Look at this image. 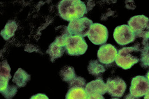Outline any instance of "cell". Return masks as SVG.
I'll return each mask as SVG.
<instances>
[{
  "instance_id": "9",
  "label": "cell",
  "mask_w": 149,
  "mask_h": 99,
  "mask_svg": "<svg viewBox=\"0 0 149 99\" xmlns=\"http://www.w3.org/2000/svg\"><path fill=\"white\" fill-rule=\"evenodd\" d=\"M149 92V81L145 76L138 75L132 79L130 94L136 98L145 96Z\"/></svg>"
},
{
  "instance_id": "11",
  "label": "cell",
  "mask_w": 149,
  "mask_h": 99,
  "mask_svg": "<svg viewBox=\"0 0 149 99\" xmlns=\"http://www.w3.org/2000/svg\"><path fill=\"white\" fill-rule=\"evenodd\" d=\"M118 52L114 46L106 44L101 46L98 50L97 56L100 63L109 65L116 60Z\"/></svg>"
},
{
  "instance_id": "7",
  "label": "cell",
  "mask_w": 149,
  "mask_h": 99,
  "mask_svg": "<svg viewBox=\"0 0 149 99\" xmlns=\"http://www.w3.org/2000/svg\"><path fill=\"white\" fill-rule=\"evenodd\" d=\"M89 39L93 44L101 45L107 42L108 30L106 26L100 23H93L87 35Z\"/></svg>"
},
{
  "instance_id": "5",
  "label": "cell",
  "mask_w": 149,
  "mask_h": 99,
  "mask_svg": "<svg viewBox=\"0 0 149 99\" xmlns=\"http://www.w3.org/2000/svg\"><path fill=\"white\" fill-rule=\"evenodd\" d=\"M88 45L83 37L79 36H70L65 40V49L71 56L83 55L88 49Z\"/></svg>"
},
{
  "instance_id": "24",
  "label": "cell",
  "mask_w": 149,
  "mask_h": 99,
  "mask_svg": "<svg viewBox=\"0 0 149 99\" xmlns=\"http://www.w3.org/2000/svg\"><path fill=\"white\" fill-rule=\"evenodd\" d=\"M144 99H149V92L144 97Z\"/></svg>"
},
{
  "instance_id": "4",
  "label": "cell",
  "mask_w": 149,
  "mask_h": 99,
  "mask_svg": "<svg viewBox=\"0 0 149 99\" xmlns=\"http://www.w3.org/2000/svg\"><path fill=\"white\" fill-rule=\"evenodd\" d=\"M129 26L135 35L136 39H148L149 18L144 15L132 17L128 22Z\"/></svg>"
},
{
  "instance_id": "2",
  "label": "cell",
  "mask_w": 149,
  "mask_h": 99,
  "mask_svg": "<svg viewBox=\"0 0 149 99\" xmlns=\"http://www.w3.org/2000/svg\"><path fill=\"white\" fill-rule=\"evenodd\" d=\"M141 50L137 47H125L120 49L115 60L116 64L124 70H127L139 62L138 53Z\"/></svg>"
},
{
  "instance_id": "25",
  "label": "cell",
  "mask_w": 149,
  "mask_h": 99,
  "mask_svg": "<svg viewBox=\"0 0 149 99\" xmlns=\"http://www.w3.org/2000/svg\"><path fill=\"white\" fill-rule=\"evenodd\" d=\"M146 78L148 79V80L149 81V70L146 74Z\"/></svg>"
},
{
  "instance_id": "15",
  "label": "cell",
  "mask_w": 149,
  "mask_h": 99,
  "mask_svg": "<svg viewBox=\"0 0 149 99\" xmlns=\"http://www.w3.org/2000/svg\"><path fill=\"white\" fill-rule=\"evenodd\" d=\"M31 75L23 69L19 68L15 73L13 79V82L16 84L19 88L25 86L27 82L30 79Z\"/></svg>"
},
{
  "instance_id": "1",
  "label": "cell",
  "mask_w": 149,
  "mask_h": 99,
  "mask_svg": "<svg viewBox=\"0 0 149 99\" xmlns=\"http://www.w3.org/2000/svg\"><path fill=\"white\" fill-rule=\"evenodd\" d=\"M58 10L61 17L69 22L81 18L88 12L85 3L80 0L61 1Z\"/></svg>"
},
{
  "instance_id": "19",
  "label": "cell",
  "mask_w": 149,
  "mask_h": 99,
  "mask_svg": "<svg viewBox=\"0 0 149 99\" xmlns=\"http://www.w3.org/2000/svg\"><path fill=\"white\" fill-rule=\"evenodd\" d=\"M140 64L144 68L149 67V45L146 46L141 51Z\"/></svg>"
},
{
  "instance_id": "13",
  "label": "cell",
  "mask_w": 149,
  "mask_h": 99,
  "mask_svg": "<svg viewBox=\"0 0 149 99\" xmlns=\"http://www.w3.org/2000/svg\"><path fill=\"white\" fill-rule=\"evenodd\" d=\"M85 89L87 96L93 94L103 95L107 92L106 84L101 77L98 78L87 84Z\"/></svg>"
},
{
  "instance_id": "23",
  "label": "cell",
  "mask_w": 149,
  "mask_h": 99,
  "mask_svg": "<svg viewBox=\"0 0 149 99\" xmlns=\"http://www.w3.org/2000/svg\"><path fill=\"white\" fill-rule=\"evenodd\" d=\"M124 99H139V98H136L134 97L132 95H131V94H128L127 95H126L124 98Z\"/></svg>"
},
{
  "instance_id": "12",
  "label": "cell",
  "mask_w": 149,
  "mask_h": 99,
  "mask_svg": "<svg viewBox=\"0 0 149 99\" xmlns=\"http://www.w3.org/2000/svg\"><path fill=\"white\" fill-rule=\"evenodd\" d=\"M65 38L61 35L57 38L54 42L52 43L47 52L50 57L52 62L56 59L61 57L64 54L65 49Z\"/></svg>"
},
{
  "instance_id": "16",
  "label": "cell",
  "mask_w": 149,
  "mask_h": 99,
  "mask_svg": "<svg viewBox=\"0 0 149 99\" xmlns=\"http://www.w3.org/2000/svg\"><path fill=\"white\" fill-rule=\"evenodd\" d=\"M89 73L94 76H99L105 71L106 69L98 60H93L89 62L88 66Z\"/></svg>"
},
{
  "instance_id": "17",
  "label": "cell",
  "mask_w": 149,
  "mask_h": 99,
  "mask_svg": "<svg viewBox=\"0 0 149 99\" xmlns=\"http://www.w3.org/2000/svg\"><path fill=\"white\" fill-rule=\"evenodd\" d=\"M17 26L16 22L10 21L6 24L4 29L1 31V35L6 40L13 36L17 29Z\"/></svg>"
},
{
  "instance_id": "3",
  "label": "cell",
  "mask_w": 149,
  "mask_h": 99,
  "mask_svg": "<svg viewBox=\"0 0 149 99\" xmlns=\"http://www.w3.org/2000/svg\"><path fill=\"white\" fill-rule=\"evenodd\" d=\"M10 71V68L8 62L3 61L1 63L0 92L6 99L12 98L17 91V87L9 84V79L12 77Z\"/></svg>"
},
{
  "instance_id": "20",
  "label": "cell",
  "mask_w": 149,
  "mask_h": 99,
  "mask_svg": "<svg viewBox=\"0 0 149 99\" xmlns=\"http://www.w3.org/2000/svg\"><path fill=\"white\" fill-rule=\"evenodd\" d=\"M69 88L73 86H79L85 88L86 86V81L84 78L81 77H77L69 82Z\"/></svg>"
},
{
  "instance_id": "8",
  "label": "cell",
  "mask_w": 149,
  "mask_h": 99,
  "mask_svg": "<svg viewBox=\"0 0 149 99\" xmlns=\"http://www.w3.org/2000/svg\"><path fill=\"white\" fill-rule=\"evenodd\" d=\"M113 36L116 42L121 46L130 44L136 40L134 32L128 25L126 24L116 27L114 31Z\"/></svg>"
},
{
  "instance_id": "26",
  "label": "cell",
  "mask_w": 149,
  "mask_h": 99,
  "mask_svg": "<svg viewBox=\"0 0 149 99\" xmlns=\"http://www.w3.org/2000/svg\"><path fill=\"white\" fill-rule=\"evenodd\" d=\"M148 38L149 39V30L148 32Z\"/></svg>"
},
{
  "instance_id": "27",
  "label": "cell",
  "mask_w": 149,
  "mask_h": 99,
  "mask_svg": "<svg viewBox=\"0 0 149 99\" xmlns=\"http://www.w3.org/2000/svg\"><path fill=\"white\" fill-rule=\"evenodd\" d=\"M117 99V98H114V99Z\"/></svg>"
},
{
  "instance_id": "10",
  "label": "cell",
  "mask_w": 149,
  "mask_h": 99,
  "mask_svg": "<svg viewBox=\"0 0 149 99\" xmlns=\"http://www.w3.org/2000/svg\"><path fill=\"white\" fill-rule=\"evenodd\" d=\"M106 84L107 92L113 97H122L127 88L125 81L118 77L109 78Z\"/></svg>"
},
{
  "instance_id": "18",
  "label": "cell",
  "mask_w": 149,
  "mask_h": 99,
  "mask_svg": "<svg viewBox=\"0 0 149 99\" xmlns=\"http://www.w3.org/2000/svg\"><path fill=\"white\" fill-rule=\"evenodd\" d=\"M60 75L63 81L69 83L76 77L74 68L70 66L64 67L61 70Z\"/></svg>"
},
{
  "instance_id": "6",
  "label": "cell",
  "mask_w": 149,
  "mask_h": 99,
  "mask_svg": "<svg viewBox=\"0 0 149 99\" xmlns=\"http://www.w3.org/2000/svg\"><path fill=\"white\" fill-rule=\"evenodd\" d=\"M93 24L91 20L84 17L70 22L67 28L71 36L84 37L87 36Z\"/></svg>"
},
{
  "instance_id": "21",
  "label": "cell",
  "mask_w": 149,
  "mask_h": 99,
  "mask_svg": "<svg viewBox=\"0 0 149 99\" xmlns=\"http://www.w3.org/2000/svg\"><path fill=\"white\" fill-rule=\"evenodd\" d=\"M30 99H49L48 96L44 94L38 93L31 96Z\"/></svg>"
},
{
  "instance_id": "22",
  "label": "cell",
  "mask_w": 149,
  "mask_h": 99,
  "mask_svg": "<svg viewBox=\"0 0 149 99\" xmlns=\"http://www.w3.org/2000/svg\"><path fill=\"white\" fill-rule=\"evenodd\" d=\"M88 99H105L102 95L100 94H93L88 96Z\"/></svg>"
},
{
  "instance_id": "14",
  "label": "cell",
  "mask_w": 149,
  "mask_h": 99,
  "mask_svg": "<svg viewBox=\"0 0 149 99\" xmlns=\"http://www.w3.org/2000/svg\"><path fill=\"white\" fill-rule=\"evenodd\" d=\"M85 88L79 86L70 87L65 99H88Z\"/></svg>"
}]
</instances>
